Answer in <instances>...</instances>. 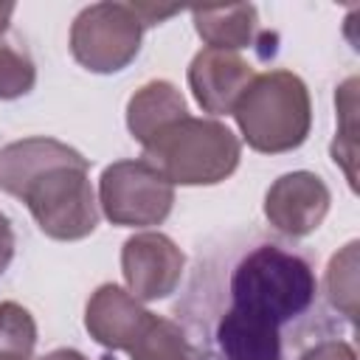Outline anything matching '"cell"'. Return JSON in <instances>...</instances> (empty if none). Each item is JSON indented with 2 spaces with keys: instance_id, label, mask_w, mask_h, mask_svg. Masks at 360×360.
Instances as JSON below:
<instances>
[{
  "instance_id": "cell-1",
  "label": "cell",
  "mask_w": 360,
  "mask_h": 360,
  "mask_svg": "<svg viewBox=\"0 0 360 360\" xmlns=\"http://www.w3.org/2000/svg\"><path fill=\"white\" fill-rule=\"evenodd\" d=\"M0 188L22 200L51 239L76 242L98 225L90 160L56 138L37 135L6 143L0 149Z\"/></svg>"
},
{
  "instance_id": "cell-2",
  "label": "cell",
  "mask_w": 360,
  "mask_h": 360,
  "mask_svg": "<svg viewBox=\"0 0 360 360\" xmlns=\"http://www.w3.org/2000/svg\"><path fill=\"white\" fill-rule=\"evenodd\" d=\"M239 158V138L214 118L183 115L143 143V160L172 186H217L236 172Z\"/></svg>"
},
{
  "instance_id": "cell-3",
  "label": "cell",
  "mask_w": 360,
  "mask_h": 360,
  "mask_svg": "<svg viewBox=\"0 0 360 360\" xmlns=\"http://www.w3.org/2000/svg\"><path fill=\"white\" fill-rule=\"evenodd\" d=\"M318 278L307 259L278 245H259L242 256L231 276V307L281 323L307 312L315 301Z\"/></svg>"
},
{
  "instance_id": "cell-4",
  "label": "cell",
  "mask_w": 360,
  "mask_h": 360,
  "mask_svg": "<svg viewBox=\"0 0 360 360\" xmlns=\"http://www.w3.org/2000/svg\"><path fill=\"white\" fill-rule=\"evenodd\" d=\"M231 115L250 149L262 155H281L307 141L312 127V101L304 79L278 68L253 76Z\"/></svg>"
},
{
  "instance_id": "cell-5",
  "label": "cell",
  "mask_w": 360,
  "mask_h": 360,
  "mask_svg": "<svg viewBox=\"0 0 360 360\" xmlns=\"http://www.w3.org/2000/svg\"><path fill=\"white\" fill-rule=\"evenodd\" d=\"M143 22L132 3H93L70 25V53L90 73H118L141 51Z\"/></svg>"
},
{
  "instance_id": "cell-6",
  "label": "cell",
  "mask_w": 360,
  "mask_h": 360,
  "mask_svg": "<svg viewBox=\"0 0 360 360\" xmlns=\"http://www.w3.org/2000/svg\"><path fill=\"white\" fill-rule=\"evenodd\" d=\"M174 205V186L143 158L115 160L98 177V208L118 228L160 225Z\"/></svg>"
},
{
  "instance_id": "cell-7",
  "label": "cell",
  "mask_w": 360,
  "mask_h": 360,
  "mask_svg": "<svg viewBox=\"0 0 360 360\" xmlns=\"http://www.w3.org/2000/svg\"><path fill=\"white\" fill-rule=\"evenodd\" d=\"M186 270V253L160 231H141L121 248V273L127 292L138 301L169 298Z\"/></svg>"
},
{
  "instance_id": "cell-8",
  "label": "cell",
  "mask_w": 360,
  "mask_h": 360,
  "mask_svg": "<svg viewBox=\"0 0 360 360\" xmlns=\"http://www.w3.org/2000/svg\"><path fill=\"white\" fill-rule=\"evenodd\" d=\"M332 205L329 186L315 172H287L270 183L264 194V217L267 222L292 239L309 236L321 228Z\"/></svg>"
},
{
  "instance_id": "cell-9",
  "label": "cell",
  "mask_w": 360,
  "mask_h": 360,
  "mask_svg": "<svg viewBox=\"0 0 360 360\" xmlns=\"http://www.w3.org/2000/svg\"><path fill=\"white\" fill-rule=\"evenodd\" d=\"M253 76V65L239 56V51L202 48L188 65V87L197 104L211 115H231Z\"/></svg>"
},
{
  "instance_id": "cell-10",
  "label": "cell",
  "mask_w": 360,
  "mask_h": 360,
  "mask_svg": "<svg viewBox=\"0 0 360 360\" xmlns=\"http://www.w3.org/2000/svg\"><path fill=\"white\" fill-rule=\"evenodd\" d=\"M155 312H149L135 295H129L118 284H101L93 290L84 307V329L87 335L112 352H129V346L149 326Z\"/></svg>"
},
{
  "instance_id": "cell-11",
  "label": "cell",
  "mask_w": 360,
  "mask_h": 360,
  "mask_svg": "<svg viewBox=\"0 0 360 360\" xmlns=\"http://www.w3.org/2000/svg\"><path fill=\"white\" fill-rule=\"evenodd\" d=\"M214 338L222 360H281L278 326L245 309L228 307L217 321Z\"/></svg>"
},
{
  "instance_id": "cell-12",
  "label": "cell",
  "mask_w": 360,
  "mask_h": 360,
  "mask_svg": "<svg viewBox=\"0 0 360 360\" xmlns=\"http://www.w3.org/2000/svg\"><path fill=\"white\" fill-rule=\"evenodd\" d=\"M183 115H188L186 98L166 79H152V82L141 84L127 101V127L141 146L149 143L166 124L183 118Z\"/></svg>"
},
{
  "instance_id": "cell-13",
  "label": "cell",
  "mask_w": 360,
  "mask_h": 360,
  "mask_svg": "<svg viewBox=\"0 0 360 360\" xmlns=\"http://www.w3.org/2000/svg\"><path fill=\"white\" fill-rule=\"evenodd\" d=\"M194 28L205 48L239 51L248 48L259 28V11L250 3L239 6H217V8H194Z\"/></svg>"
},
{
  "instance_id": "cell-14",
  "label": "cell",
  "mask_w": 360,
  "mask_h": 360,
  "mask_svg": "<svg viewBox=\"0 0 360 360\" xmlns=\"http://www.w3.org/2000/svg\"><path fill=\"white\" fill-rule=\"evenodd\" d=\"M129 360H205V354L177 321L152 315L149 326L129 346Z\"/></svg>"
},
{
  "instance_id": "cell-15",
  "label": "cell",
  "mask_w": 360,
  "mask_h": 360,
  "mask_svg": "<svg viewBox=\"0 0 360 360\" xmlns=\"http://www.w3.org/2000/svg\"><path fill=\"white\" fill-rule=\"evenodd\" d=\"M335 104H338L340 127H338V135H335V143H332V158L346 172L349 186L357 188V172H354V163H357V138H354V132H357V124H354V112H357V79L354 76L346 79L338 87Z\"/></svg>"
},
{
  "instance_id": "cell-16",
  "label": "cell",
  "mask_w": 360,
  "mask_h": 360,
  "mask_svg": "<svg viewBox=\"0 0 360 360\" xmlns=\"http://www.w3.org/2000/svg\"><path fill=\"white\" fill-rule=\"evenodd\" d=\"M37 84V65L14 34L0 37V101L28 96Z\"/></svg>"
},
{
  "instance_id": "cell-17",
  "label": "cell",
  "mask_w": 360,
  "mask_h": 360,
  "mask_svg": "<svg viewBox=\"0 0 360 360\" xmlns=\"http://www.w3.org/2000/svg\"><path fill=\"white\" fill-rule=\"evenodd\" d=\"M357 242H349L326 267V298L349 321L357 318Z\"/></svg>"
},
{
  "instance_id": "cell-18",
  "label": "cell",
  "mask_w": 360,
  "mask_h": 360,
  "mask_svg": "<svg viewBox=\"0 0 360 360\" xmlns=\"http://www.w3.org/2000/svg\"><path fill=\"white\" fill-rule=\"evenodd\" d=\"M37 346V321L34 315L17 304H0V360H34Z\"/></svg>"
},
{
  "instance_id": "cell-19",
  "label": "cell",
  "mask_w": 360,
  "mask_h": 360,
  "mask_svg": "<svg viewBox=\"0 0 360 360\" xmlns=\"http://www.w3.org/2000/svg\"><path fill=\"white\" fill-rule=\"evenodd\" d=\"M298 360H357V354L346 340H321L309 346Z\"/></svg>"
},
{
  "instance_id": "cell-20",
  "label": "cell",
  "mask_w": 360,
  "mask_h": 360,
  "mask_svg": "<svg viewBox=\"0 0 360 360\" xmlns=\"http://www.w3.org/2000/svg\"><path fill=\"white\" fill-rule=\"evenodd\" d=\"M132 6H135V14L141 17L143 28H149V25H160L163 20L180 14V8H174V6H169V8H163V6H152V3H132Z\"/></svg>"
},
{
  "instance_id": "cell-21",
  "label": "cell",
  "mask_w": 360,
  "mask_h": 360,
  "mask_svg": "<svg viewBox=\"0 0 360 360\" xmlns=\"http://www.w3.org/2000/svg\"><path fill=\"white\" fill-rule=\"evenodd\" d=\"M14 259V228H11V219L0 211V276L8 270Z\"/></svg>"
},
{
  "instance_id": "cell-22",
  "label": "cell",
  "mask_w": 360,
  "mask_h": 360,
  "mask_svg": "<svg viewBox=\"0 0 360 360\" xmlns=\"http://www.w3.org/2000/svg\"><path fill=\"white\" fill-rule=\"evenodd\" d=\"M37 360H87V357L82 352H76V349H53V352L37 357Z\"/></svg>"
},
{
  "instance_id": "cell-23",
  "label": "cell",
  "mask_w": 360,
  "mask_h": 360,
  "mask_svg": "<svg viewBox=\"0 0 360 360\" xmlns=\"http://www.w3.org/2000/svg\"><path fill=\"white\" fill-rule=\"evenodd\" d=\"M14 3H0V37L8 31V25H11V14H14Z\"/></svg>"
}]
</instances>
